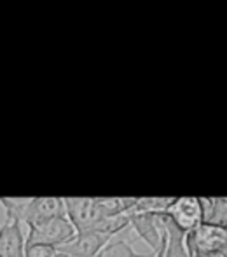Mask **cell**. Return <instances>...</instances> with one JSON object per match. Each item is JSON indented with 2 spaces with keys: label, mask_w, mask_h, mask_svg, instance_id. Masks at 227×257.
Masks as SVG:
<instances>
[{
  "label": "cell",
  "mask_w": 227,
  "mask_h": 257,
  "mask_svg": "<svg viewBox=\"0 0 227 257\" xmlns=\"http://www.w3.org/2000/svg\"><path fill=\"white\" fill-rule=\"evenodd\" d=\"M0 205L6 210L9 220H16L21 226H34L53 217L65 215L63 198H4Z\"/></svg>",
  "instance_id": "6da1fadb"
},
{
  "label": "cell",
  "mask_w": 227,
  "mask_h": 257,
  "mask_svg": "<svg viewBox=\"0 0 227 257\" xmlns=\"http://www.w3.org/2000/svg\"><path fill=\"white\" fill-rule=\"evenodd\" d=\"M65 215L74 226L75 233L79 231H98L102 222L109 219L100 198H63Z\"/></svg>",
  "instance_id": "7a4b0ae2"
},
{
  "label": "cell",
  "mask_w": 227,
  "mask_h": 257,
  "mask_svg": "<svg viewBox=\"0 0 227 257\" xmlns=\"http://www.w3.org/2000/svg\"><path fill=\"white\" fill-rule=\"evenodd\" d=\"M75 234L74 226L67 215L53 217L44 222L34 224L28 227V234L25 245L30 243H42V245H51V247H60V245L67 243L72 236Z\"/></svg>",
  "instance_id": "3957f363"
},
{
  "label": "cell",
  "mask_w": 227,
  "mask_h": 257,
  "mask_svg": "<svg viewBox=\"0 0 227 257\" xmlns=\"http://www.w3.org/2000/svg\"><path fill=\"white\" fill-rule=\"evenodd\" d=\"M185 247L192 254H224L227 247L225 227L201 222L196 229L185 233Z\"/></svg>",
  "instance_id": "277c9868"
},
{
  "label": "cell",
  "mask_w": 227,
  "mask_h": 257,
  "mask_svg": "<svg viewBox=\"0 0 227 257\" xmlns=\"http://www.w3.org/2000/svg\"><path fill=\"white\" fill-rule=\"evenodd\" d=\"M112 234L103 233V231H79L67 243L56 247V250L75 257H98L100 252L112 241Z\"/></svg>",
  "instance_id": "5b68a950"
},
{
  "label": "cell",
  "mask_w": 227,
  "mask_h": 257,
  "mask_svg": "<svg viewBox=\"0 0 227 257\" xmlns=\"http://www.w3.org/2000/svg\"><path fill=\"white\" fill-rule=\"evenodd\" d=\"M164 213L170 217V220L182 233H189V231L196 229L203 222V219H201V205L197 196L173 198Z\"/></svg>",
  "instance_id": "8992f818"
},
{
  "label": "cell",
  "mask_w": 227,
  "mask_h": 257,
  "mask_svg": "<svg viewBox=\"0 0 227 257\" xmlns=\"http://www.w3.org/2000/svg\"><path fill=\"white\" fill-rule=\"evenodd\" d=\"M129 227L136 231L152 252H157L166 241V231L159 220V213H129Z\"/></svg>",
  "instance_id": "52a82bcc"
},
{
  "label": "cell",
  "mask_w": 227,
  "mask_h": 257,
  "mask_svg": "<svg viewBox=\"0 0 227 257\" xmlns=\"http://www.w3.org/2000/svg\"><path fill=\"white\" fill-rule=\"evenodd\" d=\"M0 257H25V236L21 224L6 219L0 226Z\"/></svg>",
  "instance_id": "ba28073f"
},
{
  "label": "cell",
  "mask_w": 227,
  "mask_h": 257,
  "mask_svg": "<svg viewBox=\"0 0 227 257\" xmlns=\"http://www.w3.org/2000/svg\"><path fill=\"white\" fill-rule=\"evenodd\" d=\"M159 220L166 231V245H164L163 257H192L185 247V233H182L171 222L166 213H159Z\"/></svg>",
  "instance_id": "9c48e42d"
},
{
  "label": "cell",
  "mask_w": 227,
  "mask_h": 257,
  "mask_svg": "<svg viewBox=\"0 0 227 257\" xmlns=\"http://www.w3.org/2000/svg\"><path fill=\"white\" fill-rule=\"evenodd\" d=\"M201 219L204 224L225 227L227 224V198H199Z\"/></svg>",
  "instance_id": "30bf717a"
},
{
  "label": "cell",
  "mask_w": 227,
  "mask_h": 257,
  "mask_svg": "<svg viewBox=\"0 0 227 257\" xmlns=\"http://www.w3.org/2000/svg\"><path fill=\"white\" fill-rule=\"evenodd\" d=\"M156 252H150V254H136L131 248V245L126 240H115L110 241L102 252L100 257H154Z\"/></svg>",
  "instance_id": "8fae6325"
},
{
  "label": "cell",
  "mask_w": 227,
  "mask_h": 257,
  "mask_svg": "<svg viewBox=\"0 0 227 257\" xmlns=\"http://www.w3.org/2000/svg\"><path fill=\"white\" fill-rule=\"evenodd\" d=\"M56 247L42 243H30L25 245V257H56Z\"/></svg>",
  "instance_id": "7c38bea8"
},
{
  "label": "cell",
  "mask_w": 227,
  "mask_h": 257,
  "mask_svg": "<svg viewBox=\"0 0 227 257\" xmlns=\"http://www.w3.org/2000/svg\"><path fill=\"white\" fill-rule=\"evenodd\" d=\"M192 257H225V252L224 254H192L190 250H187Z\"/></svg>",
  "instance_id": "4fadbf2b"
},
{
  "label": "cell",
  "mask_w": 227,
  "mask_h": 257,
  "mask_svg": "<svg viewBox=\"0 0 227 257\" xmlns=\"http://www.w3.org/2000/svg\"><path fill=\"white\" fill-rule=\"evenodd\" d=\"M164 245H166V241H164V243H163V245H161V248H159V250H157V252H156V254H154V257H163V250H164Z\"/></svg>",
  "instance_id": "5bb4252c"
}]
</instances>
